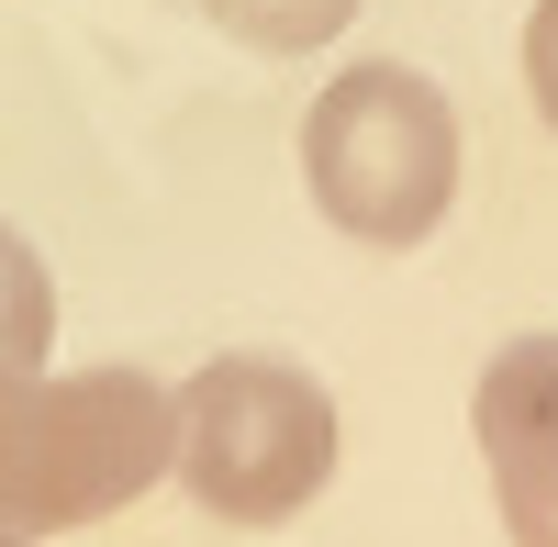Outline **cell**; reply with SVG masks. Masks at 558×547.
Instances as JSON below:
<instances>
[{
  "label": "cell",
  "mask_w": 558,
  "mask_h": 547,
  "mask_svg": "<svg viewBox=\"0 0 558 547\" xmlns=\"http://www.w3.org/2000/svg\"><path fill=\"white\" fill-rule=\"evenodd\" d=\"M179 470V391L146 369H12L0 380V525L68 536Z\"/></svg>",
  "instance_id": "6da1fadb"
},
{
  "label": "cell",
  "mask_w": 558,
  "mask_h": 547,
  "mask_svg": "<svg viewBox=\"0 0 558 547\" xmlns=\"http://www.w3.org/2000/svg\"><path fill=\"white\" fill-rule=\"evenodd\" d=\"M302 179L313 212L357 246H425L458 202V112L425 68L368 57L313 89L302 112Z\"/></svg>",
  "instance_id": "7a4b0ae2"
},
{
  "label": "cell",
  "mask_w": 558,
  "mask_h": 547,
  "mask_svg": "<svg viewBox=\"0 0 558 547\" xmlns=\"http://www.w3.org/2000/svg\"><path fill=\"white\" fill-rule=\"evenodd\" d=\"M179 481L223 525H291L336 481V391L291 357H213L179 391Z\"/></svg>",
  "instance_id": "3957f363"
},
{
  "label": "cell",
  "mask_w": 558,
  "mask_h": 547,
  "mask_svg": "<svg viewBox=\"0 0 558 547\" xmlns=\"http://www.w3.org/2000/svg\"><path fill=\"white\" fill-rule=\"evenodd\" d=\"M470 436H481L502 536L514 547H558V336L492 347V369L470 391Z\"/></svg>",
  "instance_id": "277c9868"
},
{
  "label": "cell",
  "mask_w": 558,
  "mask_h": 547,
  "mask_svg": "<svg viewBox=\"0 0 558 547\" xmlns=\"http://www.w3.org/2000/svg\"><path fill=\"white\" fill-rule=\"evenodd\" d=\"M45 347H57V280H45V257L0 223V380L45 369Z\"/></svg>",
  "instance_id": "5b68a950"
},
{
  "label": "cell",
  "mask_w": 558,
  "mask_h": 547,
  "mask_svg": "<svg viewBox=\"0 0 558 547\" xmlns=\"http://www.w3.org/2000/svg\"><path fill=\"white\" fill-rule=\"evenodd\" d=\"M202 12H213L223 34L268 45V57H302V45H324V34L357 23V0H202Z\"/></svg>",
  "instance_id": "8992f818"
},
{
  "label": "cell",
  "mask_w": 558,
  "mask_h": 547,
  "mask_svg": "<svg viewBox=\"0 0 558 547\" xmlns=\"http://www.w3.org/2000/svg\"><path fill=\"white\" fill-rule=\"evenodd\" d=\"M525 89H536V112L558 134V0H536V23H525Z\"/></svg>",
  "instance_id": "52a82bcc"
},
{
  "label": "cell",
  "mask_w": 558,
  "mask_h": 547,
  "mask_svg": "<svg viewBox=\"0 0 558 547\" xmlns=\"http://www.w3.org/2000/svg\"><path fill=\"white\" fill-rule=\"evenodd\" d=\"M0 547H34V536H12V525H0Z\"/></svg>",
  "instance_id": "ba28073f"
}]
</instances>
